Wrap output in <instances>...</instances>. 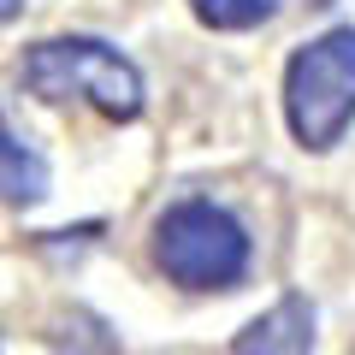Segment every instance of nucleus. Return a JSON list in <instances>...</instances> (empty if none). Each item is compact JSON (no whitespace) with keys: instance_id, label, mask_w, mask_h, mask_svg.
<instances>
[{"instance_id":"nucleus-4","label":"nucleus","mask_w":355,"mask_h":355,"mask_svg":"<svg viewBox=\"0 0 355 355\" xmlns=\"http://www.w3.org/2000/svg\"><path fill=\"white\" fill-rule=\"evenodd\" d=\"M231 349L237 355H308L314 349V308L302 296H279L261 320H249L237 331Z\"/></svg>"},{"instance_id":"nucleus-2","label":"nucleus","mask_w":355,"mask_h":355,"mask_svg":"<svg viewBox=\"0 0 355 355\" xmlns=\"http://www.w3.org/2000/svg\"><path fill=\"white\" fill-rule=\"evenodd\" d=\"M284 119L302 148L326 154L355 125V30H326L284 65Z\"/></svg>"},{"instance_id":"nucleus-3","label":"nucleus","mask_w":355,"mask_h":355,"mask_svg":"<svg viewBox=\"0 0 355 355\" xmlns=\"http://www.w3.org/2000/svg\"><path fill=\"white\" fill-rule=\"evenodd\" d=\"M154 261L184 291H231L249 272V231L214 202H172L154 219Z\"/></svg>"},{"instance_id":"nucleus-6","label":"nucleus","mask_w":355,"mask_h":355,"mask_svg":"<svg viewBox=\"0 0 355 355\" xmlns=\"http://www.w3.org/2000/svg\"><path fill=\"white\" fill-rule=\"evenodd\" d=\"M190 6H196V18L214 24V30H254L261 18L279 12V0H190Z\"/></svg>"},{"instance_id":"nucleus-5","label":"nucleus","mask_w":355,"mask_h":355,"mask_svg":"<svg viewBox=\"0 0 355 355\" xmlns=\"http://www.w3.org/2000/svg\"><path fill=\"white\" fill-rule=\"evenodd\" d=\"M42 196H48V160H42L24 137L6 125V113H0V202L30 207V202H42Z\"/></svg>"},{"instance_id":"nucleus-1","label":"nucleus","mask_w":355,"mask_h":355,"mask_svg":"<svg viewBox=\"0 0 355 355\" xmlns=\"http://www.w3.org/2000/svg\"><path fill=\"white\" fill-rule=\"evenodd\" d=\"M30 95L42 101H89L107 119H137L142 113V71L101 36H53L18 60Z\"/></svg>"},{"instance_id":"nucleus-7","label":"nucleus","mask_w":355,"mask_h":355,"mask_svg":"<svg viewBox=\"0 0 355 355\" xmlns=\"http://www.w3.org/2000/svg\"><path fill=\"white\" fill-rule=\"evenodd\" d=\"M6 18H18V0H0V24H6Z\"/></svg>"}]
</instances>
